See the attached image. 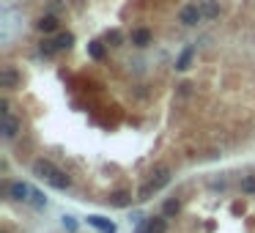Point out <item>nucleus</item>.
Returning <instances> with one entry per match:
<instances>
[{
    "mask_svg": "<svg viewBox=\"0 0 255 233\" xmlns=\"http://www.w3.org/2000/svg\"><path fill=\"white\" fill-rule=\"evenodd\" d=\"M110 200V206H118V209H126V206L132 203V195L129 192H124V189H118V192H113V195L107 197Z\"/></svg>",
    "mask_w": 255,
    "mask_h": 233,
    "instance_id": "obj_11",
    "label": "nucleus"
},
{
    "mask_svg": "<svg viewBox=\"0 0 255 233\" xmlns=\"http://www.w3.org/2000/svg\"><path fill=\"white\" fill-rule=\"evenodd\" d=\"M135 233H167V220H165V214H162V217H149V220H143L140 225H137Z\"/></svg>",
    "mask_w": 255,
    "mask_h": 233,
    "instance_id": "obj_4",
    "label": "nucleus"
},
{
    "mask_svg": "<svg viewBox=\"0 0 255 233\" xmlns=\"http://www.w3.org/2000/svg\"><path fill=\"white\" fill-rule=\"evenodd\" d=\"M176 211H178V200H167V203H165V217L176 214Z\"/></svg>",
    "mask_w": 255,
    "mask_h": 233,
    "instance_id": "obj_20",
    "label": "nucleus"
},
{
    "mask_svg": "<svg viewBox=\"0 0 255 233\" xmlns=\"http://www.w3.org/2000/svg\"><path fill=\"white\" fill-rule=\"evenodd\" d=\"M88 55L94 60H102V58H104V44H102V42H91L88 44Z\"/></svg>",
    "mask_w": 255,
    "mask_h": 233,
    "instance_id": "obj_16",
    "label": "nucleus"
},
{
    "mask_svg": "<svg viewBox=\"0 0 255 233\" xmlns=\"http://www.w3.org/2000/svg\"><path fill=\"white\" fill-rule=\"evenodd\" d=\"M36 28L42 30V33H52V30L58 28V17H55V14H44V17L36 22Z\"/></svg>",
    "mask_w": 255,
    "mask_h": 233,
    "instance_id": "obj_12",
    "label": "nucleus"
},
{
    "mask_svg": "<svg viewBox=\"0 0 255 233\" xmlns=\"http://www.w3.org/2000/svg\"><path fill=\"white\" fill-rule=\"evenodd\" d=\"M203 19V11H201V3H187L181 11H178V22L187 25V28H195L198 22Z\"/></svg>",
    "mask_w": 255,
    "mask_h": 233,
    "instance_id": "obj_3",
    "label": "nucleus"
},
{
    "mask_svg": "<svg viewBox=\"0 0 255 233\" xmlns=\"http://www.w3.org/2000/svg\"><path fill=\"white\" fill-rule=\"evenodd\" d=\"M167 184H170V168H167V165H156L151 179L140 186V192H137V200H149L154 192H159L162 186H167Z\"/></svg>",
    "mask_w": 255,
    "mask_h": 233,
    "instance_id": "obj_2",
    "label": "nucleus"
},
{
    "mask_svg": "<svg viewBox=\"0 0 255 233\" xmlns=\"http://www.w3.org/2000/svg\"><path fill=\"white\" fill-rule=\"evenodd\" d=\"M88 225H94L102 233H115V225L110 220H104V217H88Z\"/></svg>",
    "mask_w": 255,
    "mask_h": 233,
    "instance_id": "obj_14",
    "label": "nucleus"
},
{
    "mask_svg": "<svg viewBox=\"0 0 255 233\" xmlns=\"http://www.w3.org/2000/svg\"><path fill=\"white\" fill-rule=\"evenodd\" d=\"M201 11H203V19H217L220 17V3L217 0H203Z\"/></svg>",
    "mask_w": 255,
    "mask_h": 233,
    "instance_id": "obj_10",
    "label": "nucleus"
},
{
    "mask_svg": "<svg viewBox=\"0 0 255 233\" xmlns=\"http://www.w3.org/2000/svg\"><path fill=\"white\" fill-rule=\"evenodd\" d=\"M129 39H132L135 47H149V44H151V30L149 28H135Z\"/></svg>",
    "mask_w": 255,
    "mask_h": 233,
    "instance_id": "obj_8",
    "label": "nucleus"
},
{
    "mask_svg": "<svg viewBox=\"0 0 255 233\" xmlns=\"http://www.w3.org/2000/svg\"><path fill=\"white\" fill-rule=\"evenodd\" d=\"M6 195L14 197V200H30L33 186H28L25 181H14V184H6Z\"/></svg>",
    "mask_w": 255,
    "mask_h": 233,
    "instance_id": "obj_5",
    "label": "nucleus"
},
{
    "mask_svg": "<svg viewBox=\"0 0 255 233\" xmlns=\"http://www.w3.org/2000/svg\"><path fill=\"white\" fill-rule=\"evenodd\" d=\"M192 58H195V47H184V52L178 55V60H176V69L178 72H187L192 66Z\"/></svg>",
    "mask_w": 255,
    "mask_h": 233,
    "instance_id": "obj_9",
    "label": "nucleus"
},
{
    "mask_svg": "<svg viewBox=\"0 0 255 233\" xmlns=\"http://www.w3.org/2000/svg\"><path fill=\"white\" fill-rule=\"evenodd\" d=\"M19 83V74L14 72L11 66H3V72H0V88H6V91H11L14 85Z\"/></svg>",
    "mask_w": 255,
    "mask_h": 233,
    "instance_id": "obj_7",
    "label": "nucleus"
},
{
    "mask_svg": "<svg viewBox=\"0 0 255 233\" xmlns=\"http://www.w3.org/2000/svg\"><path fill=\"white\" fill-rule=\"evenodd\" d=\"M107 44L110 47H121L124 44V33L121 30H107Z\"/></svg>",
    "mask_w": 255,
    "mask_h": 233,
    "instance_id": "obj_17",
    "label": "nucleus"
},
{
    "mask_svg": "<svg viewBox=\"0 0 255 233\" xmlns=\"http://www.w3.org/2000/svg\"><path fill=\"white\" fill-rule=\"evenodd\" d=\"M39 52H42L44 58H52L55 52H60V49H58V42H55V39H47V36H44L42 42H39Z\"/></svg>",
    "mask_w": 255,
    "mask_h": 233,
    "instance_id": "obj_13",
    "label": "nucleus"
},
{
    "mask_svg": "<svg viewBox=\"0 0 255 233\" xmlns=\"http://www.w3.org/2000/svg\"><path fill=\"white\" fill-rule=\"evenodd\" d=\"M242 192L244 195H255V176H247V179L242 181Z\"/></svg>",
    "mask_w": 255,
    "mask_h": 233,
    "instance_id": "obj_19",
    "label": "nucleus"
},
{
    "mask_svg": "<svg viewBox=\"0 0 255 233\" xmlns=\"http://www.w3.org/2000/svg\"><path fill=\"white\" fill-rule=\"evenodd\" d=\"M17 132H19V121L14 118L11 113H3V138L14 140V138H17Z\"/></svg>",
    "mask_w": 255,
    "mask_h": 233,
    "instance_id": "obj_6",
    "label": "nucleus"
},
{
    "mask_svg": "<svg viewBox=\"0 0 255 233\" xmlns=\"http://www.w3.org/2000/svg\"><path fill=\"white\" fill-rule=\"evenodd\" d=\"M63 228H69V231H77V222H74V217H63Z\"/></svg>",
    "mask_w": 255,
    "mask_h": 233,
    "instance_id": "obj_21",
    "label": "nucleus"
},
{
    "mask_svg": "<svg viewBox=\"0 0 255 233\" xmlns=\"http://www.w3.org/2000/svg\"><path fill=\"white\" fill-rule=\"evenodd\" d=\"M55 42H58V49H71L74 47V33H69V30H66V33H58Z\"/></svg>",
    "mask_w": 255,
    "mask_h": 233,
    "instance_id": "obj_15",
    "label": "nucleus"
},
{
    "mask_svg": "<svg viewBox=\"0 0 255 233\" xmlns=\"http://www.w3.org/2000/svg\"><path fill=\"white\" fill-rule=\"evenodd\" d=\"M33 173H36V179L47 181L50 186H55V189H69L71 186V179L58 168V165H52L50 159H36L33 162Z\"/></svg>",
    "mask_w": 255,
    "mask_h": 233,
    "instance_id": "obj_1",
    "label": "nucleus"
},
{
    "mask_svg": "<svg viewBox=\"0 0 255 233\" xmlns=\"http://www.w3.org/2000/svg\"><path fill=\"white\" fill-rule=\"evenodd\" d=\"M30 203H33L36 209H44V206H47V197H44L39 189H33V195H30Z\"/></svg>",
    "mask_w": 255,
    "mask_h": 233,
    "instance_id": "obj_18",
    "label": "nucleus"
}]
</instances>
